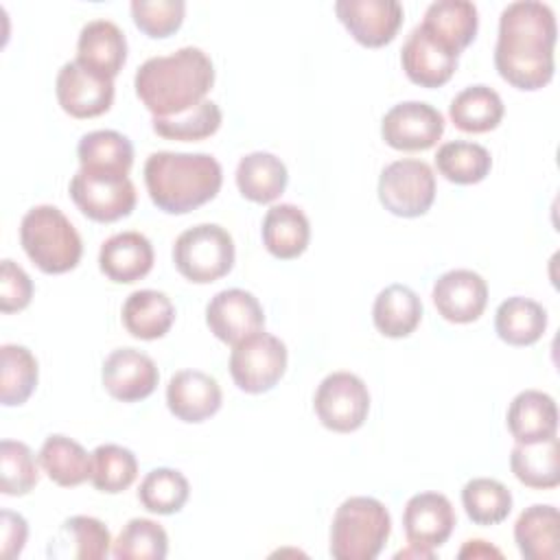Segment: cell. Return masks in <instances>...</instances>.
Listing matches in <instances>:
<instances>
[{"label": "cell", "instance_id": "1", "mask_svg": "<svg viewBox=\"0 0 560 560\" xmlns=\"http://www.w3.org/2000/svg\"><path fill=\"white\" fill-rule=\"evenodd\" d=\"M556 15L538 0L510 2L499 15L494 68L503 81L518 90L545 88L556 70Z\"/></svg>", "mask_w": 560, "mask_h": 560}, {"label": "cell", "instance_id": "2", "mask_svg": "<svg viewBox=\"0 0 560 560\" xmlns=\"http://www.w3.org/2000/svg\"><path fill=\"white\" fill-rule=\"evenodd\" d=\"M214 83L212 59L197 46L149 57L133 77L142 105L153 116H175L201 103Z\"/></svg>", "mask_w": 560, "mask_h": 560}, {"label": "cell", "instance_id": "3", "mask_svg": "<svg viewBox=\"0 0 560 560\" xmlns=\"http://www.w3.org/2000/svg\"><path fill=\"white\" fill-rule=\"evenodd\" d=\"M151 201L168 214H186L217 197L223 171L210 153L155 151L144 162Z\"/></svg>", "mask_w": 560, "mask_h": 560}, {"label": "cell", "instance_id": "4", "mask_svg": "<svg viewBox=\"0 0 560 560\" xmlns=\"http://www.w3.org/2000/svg\"><path fill=\"white\" fill-rule=\"evenodd\" d=\"M20 243L33 265L44 273H66L79 265L83 254L77 228L50 203L35 206L22 217Z\"/></svg>", "mask_w": 560, "mask_h": 560}, {"label": "cell", "instance_id": "5", "mask_svg": "<svg viewBox=\"0 0 560 560\" xmlns=\"http://www.w3.org/2000/svg\"><path fill=\"white\" fill-rule=\"evenodd\" d=\"M392 532L387 508L374 497L346 499L330 525V556L335 560H374Z\"/></svg>", "mask_w": 560, "mask_h": 560}, {"label": "cell", "instance_id": "6", "mask_svg": "<svg viewBox=\"0 0 560 560\" xmlns=\"http://www.w3.org/2000/svg\"><path fill=\"white\" fill-rule=\"evenodd\" d=\"M232 234L217 223H199L184 230L173 245L177 271L195 282L208 284L223 278L234 265Z\"/></svg>", "mask_w": 560, "mask_h": 560}, {"label": "cell", "instance_id": "7", "mask_svg": "<svg viewBox=\"0 0 560 560\" xmlns=\"http://www.w3.org/2000/svg\"><path fill=\"white\" fill-rule=\"evenodd\" d=\"M378 199L396 217H422L435 199L433 168L413 158L387 164L378 177Z\"/></svg>", "mask_w": 560, "mask_h": 560}, {"label": "cell", "instance_id": "8", "mask_svg": "<svg viewBox=\"0 0 560 560\" xmlns=\"http://www.w3.org/2000/svg\"><path fill=\"white\" fill-rule=\"evenodd\" d=\"M70 197L74 206L92 221L112 223L129 217L136 208V186L127 175L96 173L79 168L70 179Z\"/></svg>", "mask_w": 560, "mask_h": 560}, {"label": "cell", "instance_id": "9", "mask_svg": "<svg viewBox=\"0 0 560 560\" xmlns=\"http://www.w3.org/2000/svg\"><path fill=\"white\" fill-rule=\"evenodd\" d=\"M287 370V346L276 335L258 330L236 346L230 354V374L238 389L247 394L269 392Z\"/></svg>", "mask_w": 560, "mask_h": 560}, {"label": "cell", "instance_id": "10", "mask_svg": "<svg viewBox=\"0 0 560 560\" xmlns=\"http://www.w3.org/2000/svg\"><path fill=\"white\" fill-rule=\"evenodd\" d=\"M319 422L337 433L357 431L370 411V392L363 378L352 372L328 374L313 398Z\"/></svg>", "mask_w": 560, "mask_h": 560}, {"label": "cell", "instance_id": "11", "mask_svg": "<svg viewBox=\"0 0 560 560\" xmlns=\"http://www.w3.org/2000/svg\"><path fill=\"white\" fill-rule=\"evenodd\" d=\"M55 92L66 114L72 118H94L112 107L114 79L103 77L72 59L59 68Z\"/></svg>", "mask_w": 560, "mask_h": 560}, {"label": "cell", "instance_id": "12", "mask_svg": "<svg viewBox=\"0 0 560 560\" xmlns=\"http://www.w3.org/2000/svg\"><path fill=\"white\" fill-rule=\"evenodd\" d=\"M444 133V116L429 103L405 101L385 112L381 120L383 140L398 151L431 149Z\"/></svg>", "mask_w": 560, "mask_h": 560}, {"label": "cell", "instance_id": "13", "mask_svg": "<svg viewBox=\"0 0 560 560\" xmlns=\"http://www.w3.org/2000/svg\"><path fill=\"white\" fill-rule=\"evenodd\" d=\"M206 324L219 341L236 346L265 328V311L254 293L245 289H223L210 298Z\"/></svg>", "mask_w": 560, "mask_h": 560}, {"label": "cell", "instance_id": "14", "mask_svg": "<svg viewBox=\"0 0 560 560\" xmlns=\"http://www.w3.org/2000/svg\"><path fill=\"white\" fill-rule=\"evenodd\" d=\"M335 13L348 33L368 48L389 44L402 24V4L396 0H337Z\"/></svg>", "mask_w": 560, "mask_h": 560}, {"label": "cell", "instance_id": "15", "mask_svg": "<svg viewBox=\"0 0 560 560\" xmlns=\"http://www.w3.org/2000/svg\"><path fill=\"white\" fill-rule=\"evenodd\" d=\"M103 387L120 402H136L153 394L160 381L155 361L136 348H116L103 361Z\"/></svg>", "mask_w": 560, "mask_h": 560}, {"label": "cell", "instance_id": "16", "mask_svg": "<svg viewBox=\"0 0 560 560\" xmlns=\"http://www.w3.org/2000/svg\"><path fill=\"white\" fill-rule=\"evenodd\" d=\"M431 298L446 322L470 324L486 311L488 284L472 269H451L435 280Z\"/></svg>", "mask_w": 560, "mask_h": 560}, {"label": "cell", "instance_id": "17", "mask_svg": "<svg viewBox=\"0 0 560 560\" xmlns=\"http://www.w3.org/2000/svg\"><path fill=\"white\" fill-rule=\"evenodd\" d=\"M455 521L457 516L453 503L440 492L413 494L402 512V529L407 542L429 551L442 547L448 540Z\"/></svg>", "mask_w": 560, "mask_h": 560}, {"label": "cell", "instance_id": "18", "mask_svg": "<svg viewBox=\"0 0 560 560\" xmlns=\"http://www.w3.org/2000/svg\"><path fill=\"white\" fill-rule=\"evenodd\" d=\"M457 57L455 50L431 37L420 24L411 28L400 50V63L407 79L420 88L444 85L457 68Z\"/></svg>", "mask_w": 560, "mask_h": 560}, {"label": "cell", "instance_id": "19", "mask_svg": "<svg viewBox=\"0 0 560 560\" xmlns=\"http://www.w3.org/2000/svg\"><path fill=\"white\" fill-rule=\"evenodd\" d=\"M223 394L214 376L201 370H179L166 385L168 411L182 422H203L221 407Z\"/></svg>", "mask_w": 560, "mask_h": 560}, {"label": "cell", "instance_id": "20", "mask_svg": "<svg viewBox=\"0 0 560 560\" xmlns=\"http://www.w3.org/2000/svg\"><path fill=\"white\" fill-rule=\"evenodd\" d=\"M77 61L85 68L114 79L127 61V37L112 20H90L77 39Z\"/></svg>", "mask_w": 560, "mask_h": 560}, {"label": "cell", "instance_id": "21", "mask_svg": "<svg viewBox=\"0 0 560 560\" xmlns=\"http://www.w3.org/2000/svg\"><path fill=\"white\" fill-rule=\"evenodd\" d=\"M153 245L140 232H118L109 236L98 252L101 271L118 284H131L144 278L153 267Z\"/></svg>", "mask_w": 560, "mask_h": 560}, {"label": "cell", "instance_id": "22", "mask_svg": "<svg viewBox=\"0 0 560 560\" xmlns=\"http://www.w3.org/2000/svg\"><path fill=\"white\" fill-rule=\"evenodd\" d=\"M505 422L516 442L549 440L558 431L556 400L540 389H523L512 398Z\"/></svg>", "mask_w": 560, "mask_h": 560}, {"label": "cell", "instance_id": "23", "mask_svg": "<svg viewBox=\"0 0 560 560\" xmlns=\"http://www.w3.org/2000/svg\"><path fill=\"white\" fill-rule=\"evenodd\" d=\"M420 26L459 55L477 35V7L468 0H435L427 7Z\"/></svg>", "mask_w": 560, "mask_h": 560}, {"label": "cell", "instance_id": "24", "mask_svg": "<svg viewBox=\"0 0 560 560\" xmlns=\"http://www.w3.org/2000/svg\"><path fill=\"white\" fill-rule=\"evenodd\" d=\"M112 536L103 521L94 516H70L61 523L59 532L50 538V558H74V560H101L112 549Z\"/></svg>", "mask_w": 560, "mask_h": 560}, {"label": "cell", "instance_id": "25", "mask_svg": "<svg viewBox=\"0 0 560 560\" xmlns=\"http://www.w3.org/2000/svg\"><path fill=\"white\" fill-rule=\"evenodd\" d=\"M514 540L525 560H558L560 514L553 505H529L514 523Z\"/></svg>", "mask_w": 560, "mask_h": 560}, {"label": "cell", "instance_id": "26", "mask_svg": "<svg viewBox=\"0 0 560 560\" xmlns=\"http://www.w3.org/2000/svg\"><path fill=\"white\" fill-rule=\"evenodd\" d=\"M311 241V223L302 208L293 203H276L262 219V243L267 252L280 260L304 254Z\"/></svg>", "mask_w": 560, "mask_h": 560}, {"label": "cell", "instance_id": "27", "mask_svg": "<svg viewBox=\"0 0 560 560\" xmlns=\"http://www.w3.org/2000/svg\"><path fill=\"white\" fill-rule=\"evenodd\" d=\"M122 326L136 339L153 341L164 337L175 322V306L171 298L155 289L133 291L122 304Z\"/></svg>", "mask_w": 560, "mask_h": 560}, {"label": "cell", "instance_id": "28", "mask_svg": "<svg viewBox=\"0 0 560 560\" xmlns=\"http://www.w3.org/2000/svg\"><path fill=\"white\" fill-rule=\"evenodd\" d=\"M289 182L284 162L269 151H254L238 160L236 186L241 195L254 203L276 201Z\"/></svg>", "mask_w": 560, "mask_h": 560}, {"label": "cell", "instance_id": "29", "mask_svg": "<svg viewBox=\"0 0 560 560\" xmlns=\"http://www.w3.org/2000/svg\"><path fill=\"white\" fill-rule=\"evenodd\" d=\"M372 319L376 330L385 337H409L422 319V302L413 289L394 282L378 291L372 306Z\"/></svg>", "mask_w": 560, "mask_h": 560}, {"label": "cell", "instance_id": "30", "mask_svg": "<svg viewBox=\"0 0 560 560\" xmlns=\"http://www.w3.org/2000/svg\"><path fill=\"white\" fill-rule=\"evenodd\" d=\"M39 466L61 488H74L92 475V453H88L77 440L55 433L48 435L37 453Z\"/></svg>", "mask_w": 560, "mask_h": 560}, {"label": "cell", "instance_id": "31", "mask_svg": "<svg viewBox=\"0 0 560 560\" xmlns=\"http://www.w3.org/2000/svg\"><path fill=\"white\" fill-rule=\"evenodd\" d=\"M510 468L527 488H556L560 483L558 438L553 435L542 442H516L510 453Z\"/></svg>", "mask_w": 560, "mask_h": 560}, {"label": "cell", "instance_id": "32", "mask_svg": "<svg viewBox=\"0 0 560 560\" xmlns=\"http://www.w3.org/2000/svg\"><path fill=\"white\" fill-rule=\"evenodd\" d=\"M77 158L81 168L96 173L129 175L133 164V144L120 131L96 129L79 140Z\"/></svg>", "mask_w": 560, "mask_h": 560}, {"label": "cell", "instance_id": "33", "mask_svg": "<svg viewBox=\"0 0 560 560\" xmlns=\"http://www.w3.org/2000/svg\"><path fill=\"white\" fill-rule=\"evenodd\" d=\"M503 112L505 107L499 92L483 83L464 88L448 105L453 125L466 133H486L499 127Z\"/></svg>", "mask_w": 560, "mask_h": 560}, {"label": "cell", "instance_id": "34", "mask_svg": "<svg viewBox=\"0 0 560 560\" xmlns=\"http://www.w3.org/2000/svg\"><path fill=\"white\" fill-rule=\"evenodd\" d=\"M547 328V311L536 300L512 295L494 313V330L510 346H532Z\"/></svg>", "mask_w": 560, "mask_h": 560}, {"label": "cell", "instance_id": "35", "mask_svg": "<svg viewBox=\"0 0 560 560\" xmlns=\"http://www.w3.org/2000/svg\"><path fill=\"white\" fill-rule=\"evenodd\" d=\"M438 173L453 184H479L492 168L490 151L470 140L444 142L435 153Z\"/></svg>", "mask_w": 560, "mask_h": 560}, {"label": "cell", "instance_id": "36", "mask_svg": "<svg viewBox=\"0 0 560 560\" xmlns=\"http://www.w3.org/2000/svg\"><path fill=\"white\" fill-rule=\"evenodd\" d=\"M37 359L28 348L18 343L0 348V400L4 407L26 402L37 387Z\"/></svg>", "mask_w": 560, "mask_h": 560}, {"label": "cell", "instance_id": "37", "mask_svg": "<svg viewBox=\"0 0 560 560\" xmlns=\"http://www.w3.org/2000/svg\"><path fill=\"white\" fill-rule=\"evenodd\" d=\"M462 505L475 525H497L512 512V492L492 477H475L462 488Z\"/></svg>", "mask_w": 560, "mask_h": 560}, {"label": "cell", "instance_id": "38", "mask_svg": "<svg viewBox=\"0 0 560 560\" xmlns=\"http://www.w3.org/2000/svg\"><path fill=\"white\" fill-rule=\"evenodd\" d=\"M223 114L214 101L203 98L201 103L192 105L190 109L175 114V116H153V131L166 140H182L195 142L203 140L221 127Z\"/></svg>", "mask_w": 560, "mask_h": 560}, {"label": "cell", "instance_id": "39", "mask_svg": "<svg viewBox=\"0 0 560 560\" xmlns=\"http://www.w3.org/2000/svg\"><path fill=\"white\" fill-rule=\"evenodd\" d=\"M138 477V459L133 451L120 444H101L92 451L90 481L96 490L118 494L127 490Z\"/></svg>", "mask_w": 560, "mask_h": 560}, {"label": "cell", "instance_id": "40", "mask_svg": "<svg viewBox=\"0 0 560 560\" xmlns=\"http://www.w3.org/2000/svg\"><path fill=\"white\" fill-rule=\"evenodd\" d=\"M190 494L188 479L175 468H153L144 475L138 488V499L144 510L153 514L179 512Z\"/></svg>", "mask_w": 560, "mask_h": 560}, {"label": "cell", "instance_id": "41", "mask_svg": "<svg viewBox=\"0 0 560 560\" xmlns=\"http://www.w3.org/2000/svg\"><path fill=\"white\" fill-rule=\"evenodd\" d=\"M166 553L168 536L151 518H131L112 542V556L116 560H164Z\"/></svg>", "mask_w": 560, "mask_h": 560}, {"label": "cell", "instance_id": "42", "mask_svg": "<svg viewBox=\"0 0 560 560\" xmlns=\"http://www.w3.org/2000/svg\"><path fill=\"white\" fill-rule=\"evenodd\" d=\"M33 451L18 440L0 442V490L9 497L28 494L37 481L39 470Z\"/></svg>", "mask_w": 560, "mask_h": 560}, {"label": "cell", "instance_id": "43", "mask_svg": "<svg viewBox=\"0 0 560 560\" xmlns=\"http://www.w3.org/2000/svg\"><path fill=\"white\" fill-rule=\"evenodd\" d=\"M129 7L136 26L149 37L173 35L186 13L184 0H133Z\"/></svg>", "mask_w": 560, "mask_h": 560}, {"label": "cell", "instance_id": "44", "mask_svg": "<svg viewBox=\"0 0 560 560\" xmlns=\"http://www.w3.org/2000/svg\"><path fill=\"white\" fill-rule=\"evenodd\" d=\"M33 282L28 273L13 260L4 258L0 265V311L15 313L31 304Z\"/></svg>", "mask_w": 560, "mask_h": 560}, {"label": "cell", "instance_id": "45", "mask_svg": "<svg viewBox=\"0 0 560 560\" xmlns=\"http://www.w3.org/2000/svg\"><path fill=\"white\" fill-rule=\"evenodd\" d=\"M28 536V525L22 514H15L11 510H2V545L0 556L2 558H15L22 553L24 542Z\"/></svg>", "mask_w": 560, "mask_h": 560}, {"label": "cell", "instance_id": "46", "mask_svg": "<svg viewBox=\"0 0 560 560\" xmlns=\"http://www.w3.org/2000/svg\"><path fill=\"white\" fill-rule=\"evenodd\" d=\"M466 556H472V558H501V551L494 549L492 545H488L486 540H468L466 547L459 551V558H466Z\"/></svg>", "mask_w": 560, "mask_h": 560}, {"label": "cell", "instance_id": "47", "mask_svg": "<svg viewBox=\"0 0 560 560\" xmlns=\"http://www.w3.org/2000/svg\"><path fill=\"white\" fill-rule=\"evenodd\" d=\"M409 556H413V558H433V551L422 549V547H416V545H409L407 549H402V551L396 553V558H409Z\"/></svg>", "mask_w": 560, "mask_h": 560}]
</instances>
